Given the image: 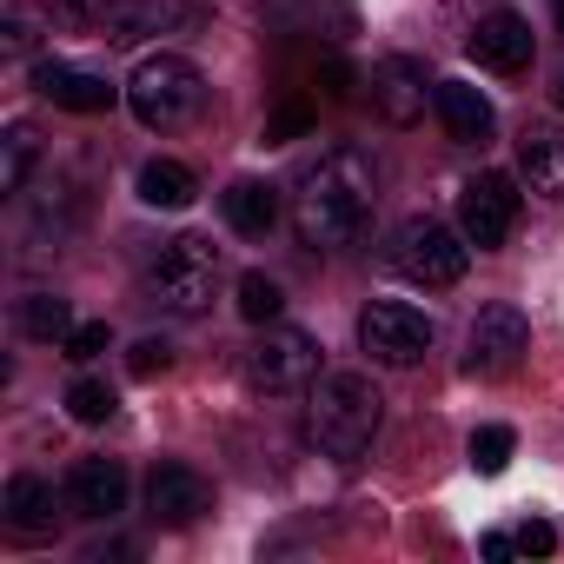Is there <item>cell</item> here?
Instances as JSON below:
<instances>
[{
	"label": "cell",
	"mask_w": 564,
	"mask_h": 564,
	"mask_svg": "<svg viewBox=\"0 0 564 564\" xmlns=\"http://www.w3.org/2000/svg\"><path fill=\"white\" fill-rule=\"evenodd\" d=\"M372 206H379V166L359 153V147H333L319 153L300 186H293V226H300V246L313 252H339L352 246L366 226H372Z\"/></svg>",
	"instance_id": "obj_1"
},
{
	"label": "cell",
	"mask_w": 564,
	"mask_h": 564,
	"mask_svg": "<svg viewBox=\"0 0 564 564\" xmlns=\"http://www.w3.org/2000/svg\"><path fill=\"white\" fill-rule=\"evenodd\" d=\"M379 419H386V399L366 372H326L306 399V438L326 458H359L379 438Z\"/></svg>",
	"instance_id": "obj_2"
},
{
	"label": "cell",
	"mask_w": 564,
	"mask_h": 564,
	"mask_svg": "<svg viewBox=\"0 0 564 564\" xmlns=\"http://www.w3.org/2000/svg\"><path fill=\"white\" fill-rule=\"evenodd\" d=\"M147 293H153L160 313L199 319V313L213 306V293H219V246L199 239V232L166 239V246L153 252V265H147Z\"/></svg>",
	"instance_id": "obj_3"
},
{
	"label": "cell",
	"mask_w": 564,
	"mask_h": 564,
	"mask_svg": "<svg viewBox=\"0 0 564 564\" xmlns=\"http://www.w3.org/2000/svg\"><path fill=\"white\" fill-rule=\"evenodd\" d=\"M127 107H133L140 127L180 133V127L199 120V107H206V74H199L193 61H180V54H147V61L133 67V80H127Z\"/></svg>",
	"instance_id": "obj_4"
},
{
	"label": "cell",
	"mask_w": 564,
	"mask_h": 564,
	"mask_svg": "<svg viewBox=\"0 0 564 564\" xmlns=\"http://www.w3.org/2000/svg\"><path fill=\"white\" fill-rule=\"evenodd\" d=\"M239 372H246V386H252V392H265V399L306 392V386L319 379V339H313V333H300V326H265V339H252V346H246Z\"/></svg>",
	"instance_id": "obj_5"
},
{
	"label": "cell",
	"mask_w": 564,
	"mask_h": 564,
	"mask_svg": "<svg viewBox=\"0 0 564 564\" xmlns=\"http://www.w3.org/2000/svg\"><path fill=\"white\" fill-rule=\"evenodd\" d=\"M392 265L412 279V286H458L465 265H471V246L445 226V219H405L399 239H392Z\"/></svg>",
	"instance_id": "obj_6"
},
{
	"label": "cell",
	"mask_w": 564,
	"mask_h": 564,
	"mask_svg": "<svg viewBox=\"0 0 564 564\" xmlns=\"http://www.w3.org/2000/svg\"><path fill=\"white\" fill-rule=\"evenodd\" d=\"M359 346L379 359V366H419L432 352V319L405 300H372L359 313Z\"/></svg>",
	"instance_id": "obj_7"
},
{
	"label": "cell",
	"mask_w": 564,
	"mask_h": 564,
	"mask_svg": "<svg viewBox=\"0 0 564 564\" xmlns=\"http://www.w3.org/2000/svg\"><path fill=\"white\" fill-rule=\"evenodd\" d=\"M524 346H531L524 313L518 306H485L471 319V333H465V372L471 379H505V372H518Z\"/></svg>",
	"instance_id": "obj_8"
},
{
	"label": "cell",
	"mask_w": 564,
	"mask_h": 564,
	"mask_svg": "<svg viewBox=\"0 0 564 564\" xmlns=\"http://www.w3.org/2000/svg\"><path fill=\"white\" fill-rule=\"evenodd\" d=\"M458 226H465V239H471L478 252L505 246L511 226H518V186H511L505 173H478V180H465V193H458Z\"/></svg>",
	"instance_id": "obj_9"
},
{
	"label": "cell",
	"mask_w": 564,
	"mask_h": 564,
	"mask_svg": "<svg viewBox=\"0 0 564 564\" xmlns=\"http://www.w3.org/2000/svg\"><path fill=\"white\" fill-rule=\"evenodd\" d=\"M147 511H153V524L186 531V524H199V518L213 511V485H206L193 465L160 458V465H153V478H147Z\"/></svg>",
	"instance_id": "obj_10"
},
{
	"label": "cell",
	"mask_w": 564,
	"mask_h": 564,
	"mask_svg": "<svg viewBox=\"0 0 564 564\" xmlns=\"http://www.w3.org/2000/svg\"><path fill=\"white\" fill-rule=\"evenodd\" d=\"M67 511L74 518H87V524H107V518H120L127 511V465L120 458H80L74 471H67Z\"/></svg>",
	"instance_id": "obj_11"
},
{
	"label": "cell",
	"mask_w": 564,
	"mask_h": 564,
	"mask_svg": "<svg viewBox=\"0 0 564 564\" xmlns=\"http://www.w3.org/2000/svg\"><path fill=\"white\" fill-rule=\"evenodd\" d=\"M465 54H471L485 74H524V67H531V21L511 14V8H498V14H485V21L471 28Z\"/></svg>",
	"instance_id": "obj_12"
},
{
	"label": "cell",
	"mask_w": 564,
	"mask_h": 564,
	"mask_svg": "<svg viewBox=\"0 0 564 564\" xmlns=\"http://www.w3.org/2000/svg\"><path fill=\"white\" fill-rule=\"evenodd\" d=\"M186 21H193L186 0H107V8H100V41L133 47V41L173 34V28H186Z\"/></svg>",
	"instance_id": "obj_13"
},
{
	"label": "cell",
	"mask_w": 564,
	"mask_h": 564,
	"mask_svg": "<svg viewBox=\"0 0 564 564\" xmlns=\"http://www.w3.org/2000/svg\"><path fill=\"white\" fill-rule=\"evenodd\" d=\"M34 94L54 100V107H67V113H107V107L120 100L113 80H100V74H87V67H67V61H41V67H34Z\"/></svg>",
	"instance_id": "obj_14"
},
{
	"label": "cell",
	"mask_w": 564,
	"mask_h": 564,
	"mask_svg": "<svg viewBox=\"0 0 564 564\" xmlns=\"http://www.w3.org/2000/svg\"><path fill=\"white\" fill-rule=\"evenodd\" d=\"M518 173H524L531 193L564 199V127L557 120H531L518 133Z\"/></svg>",
	"instance_id": "obj_15"
},
{
	"label": "cell",
	"mask_w": 564,
	"mask_h": 564,
	"mask_svg": "<svg viewBox=\"0 0 564 564\" xmlns=\"http://www.w3.org/2000/svg\"><path fill=\"white\" fill-rule=\"evenodd\" d=\"M372 107H379L392 127H412V120L425 113V67L405 61V54L379 61V67H372Z\"/></svg>",
	"instance_id": "obj_16"
},
{
	"label": "cell",
	"mask_w": 564,
	"mask_h": 564,
	"mask_svg": "<svg viewBox=\"0 0 564 564\" xmlns=\"http://www.w3.org/2000/svg\"><path fill=\"white\" fill-rule=\"evenodd\" d=\"M432 107H438V120H445V133H452L458 147H485V140L498 133L491 100H485L478 87H465V80H438V87H432Z\"/></svg>",
	"instance_id": "obj_17"
},
{
	"label": "cell",
	"mask_w": 564,
	"mask_h": 564,
	"mask_svg": "<svg viewBox=\"0 0 564 564\" xmlns=\"http://www.w3.org/2000/svg\"><path fill=\"white\" fill-rule=\"evenodd\" d=\"M219 213H226V226H232L239 239H265L272 219H279V186H265V180H232V186L219 193Z\"/></svg>",
	"instance_id": "obj_18"
},
{
	"label": "cell",
	"mask_w": 564,
	"mask_h": 564,
	"mask_svg": "<svg viewBox=\"0 0 564 564\" xmlns=\"http://www.w3.org/2000/svg\"><path fill=\"white\" fill-rule=\"evenodd\" d=\"M8 531L14 538H54V491L34 471L8 478Z\"/></svg>",
	"instance_id": "obj_19"
},
{
	"label": "cell",
	"mask_w": 564,
	"mask_h": 564,
	"mask_svg": "<svg viewBox=\"0 0 564 564\" xmlns=\"http://www.w3.org/2000/svg\"><path fill=\"white\" fill-rule=\"evenodd\" d=\"M193 193H199V180H193L180 160H147V166H140V199H147V206L180 213V206H193Z\"/></svg>",
	"instance_id": "obj_20"
},
{
	"label": "cell",
	"mask_w": 564,
	"mask_h": 564,
	"mask_svg": "<svg viewBox=\"0 0 564 564\" xmlns=\"http://www.w3.org/2000/svg\"><path fill=\"white\" fill-rule=\"evenodd\" d=\"M21 333L28 339H61L67 346V333H74V313H67V300H54V293H34V300H21Z\"/></svg>",
	"instance_id": "obj_21"
},
{
	"label": "cell",
	"mask_w": 564,
	"mask_h": 564,
	"mask_svg": "<svg viewBox=\"0 0 564 564\" xmlns=\"http://www.w3.org/2000/svg\"><path fill=\"white\" fill-rule=\"evenodd\" d=\"M279 313H286V293H279L265 272H246V279H239V319H246V326H272Z\"/></svg>",
	"instance_id": "obj_22"
},
{
	"label": "cell",
	"mask_w": 564,
	"mask_h": 564,
	"mask_svg": "<svg viewBox=\"0 0 564 564\" xmlns=\"http://www.w3.org/2000/svg\"><path fill=\"white\" fill-rule=\"evenodd\" d=\"M511 452H518V432L511 425H478L471 432V471L478 478H498L511 465Z\"/></svg>",
	"instance_id": "obj_23"
},
{
	"label": "cell",
	"mask_w": 564,
	"mask_h": 564,
	"mask_svg": "<svg viewBox=\"0 0 564 564\" xmlns=\"http://www.w3.org/2000/svg\"><path fill=\"white\" fill-rule=\"evenodd\" d=\"M113 405H120V399H113V386H100V379H74V386H67V412H74L80 425H107Z\"/></svg>",
	"instance_id": "obj_24"
},
{
	"label": "cell",
	"mask_w": 564,
	"mask_h": 564,
	"mask_svg": "<svg viewBox=\"0 0 564 564\" xmlns=\"http://www.w3.org/2000/svg\"><path fill=\"white\" fill-rule=\"evenodd\" d=\"M34 160H41L34 127H8V166H0V186L21 193V186H28V173H34Z\"/></svg>",
	"instance_id": "obj_25"
},
{
	"label": "cell",
	"mask_w": 564,
	"mask_h": 564,
	"mask_svg": "<svg viewBox=\"0 0 564 564\" xmlns=\"http://www.w3.org/2000/svg\"><path fill=\"white\" fill-rule=\"evenodd\" d=\"M313 120H319V113H313L306 100H293V107H279V113L265 120V147H286V140H300V133H313Z\"/></svg>",
	"instance_id": "obj_26"
},
{
	"label": "cell",
	"mask_w": 564,
	"mask_h": 564,
	"mask_svg": "<svg viewBox=\"0 0 564 564\" xmlns=\"http://www.w3.org/2000/svg\"><path fill=\"white\" fill-rule=\"evenodd\" d=\"M166 366H173V346H166V339H140V346L127 352V372H133V379H160Z\"/></svg>",
	"instance_id": "obj_27"
},
{
	"label": "cell",
	"mask_w": 564,
	"mask_h": 564,
	"mask_svg": "<svg viewBox=\"0 0 564 564\" xmlns=\"http://www.w3.org/2000/svg\"><path fill=\"white\" fill-rule=\"evenodd\" d=\"M511 544H518L524 557H551V551H557V531H551L544 518H524V524L511 531Z\"/></svg>",
	"instance_id": "obj_28"
},
{
	"label": "cell",
	"mask_w": 564,
	"mask_h": 564,
	"mask_svg": "<svg viewBox=\"0 0 564 564\" xmlns=\"http://www.w3.org/2000/svg\"><path fill=\"white\" fill-rule=\"evenodd\" d=\"M107 339H113L107 326H74V333H67V359H80V366H87V359H100V352H107Z\"/></svg>",
	"instance_id": "obj_29"
},
{
	"label": "cell",
	"mask_w": 564,
	"mask_h": 564,
	"mask_svg": "<svg viewBox=\"0 0 564 564\" xmlns=\"http://www.w3.org/2000/svg\"><path fill=\"white\" fill-rule=\"evenodd\" d=\"M319 87H326V100H346V94H352V67H346V61H326Z\"/></svg>",
	"instance_id": "obj_30"
},
{
	"label": "cell",
	"mask_w": 564,
	"mask_h": 564,
	"mask_svg": "<svg viewBox=\"0 0 564 564\" xmlns=\"http://www.w3.org/2000/svg\"><path fill=\"white\" fill-rule=\"evenodd\" d=\"M511 551H518V544H511V531H485V557H491V564H505Z\"/></svg>",
	"instance_id": "obj_31"
},
{
	"label": "cell",
	"mask_w": 564,
	"mask_h": 564,
	"mask_svg": "<svg viewBox=\"0 0 564 564\" xmlns=\"http://www.w3.org/2000/svg\"><path fill=\"white\" fill-rule=\"evenodd\" d=\"M551 14H557V34H564V0H551Z\"/></svg>",
	"instance_id": "obj_32"
},
{
	"label": "cell",
	"mask_w": 564,
	"mask_h": 564,
	"mask_svg": "<svg viewBox=\"0 0 564 564\" xmlns=\"http://www.w3.org/2000/svg\"><path fill=\"white\" fill-rule=\"evenodd\" d=\"M557 107H564V74H557Z\"/></svg>",
	"instance_id": "obj_33"
}]
</instances>
